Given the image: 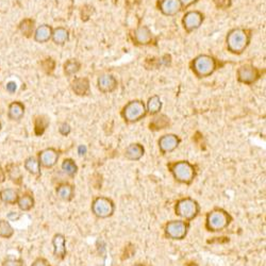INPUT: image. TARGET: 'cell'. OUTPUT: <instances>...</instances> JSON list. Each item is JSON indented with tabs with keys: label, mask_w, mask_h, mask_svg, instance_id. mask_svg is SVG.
Segmentation results:
<instances>
[{
	"label": "cell",
	"mask_w": 266,
	"mask_h": 266,
	"mask_svg": "<svg viewBox=\"0 0 266 266\" xmlns=\"http://www.w3.org/2000/svg\"><path fill=\"white\" fill-rule=\"evenodd\" d=\"M251 31L245 28H233L227 33V50L232 55L240 56L245 51L251 41Z\"/></svg>",
	"instance_id": "obj_1"
},
{
	"label": "cell",
	"mask_w": 266,
	"mask_h": 266,
	"mask_svg": "<svg viewBox=\"0 0 266 266\" xmlns=\"http://www.w3.org/2000/svg\"><path fill=\"white\" fill-rule=\"evenodd\" d=\"M191 69L199 78H208L217 69V60L210 55H198L191 62Z\"/></svg>",
	"instance_id": "obj_2"
},
{
	"label": "cell",
	"mask_w": 266,
	"mask_h": 266,
	"mask_svg": "<svg viewBox=\"0 0 266 266\" xmlns=\"http://www.w3.org/2000/svg\"><path fill=\"white\" fill-rule=\"evenodd\" d=\"M232 221L230 214L223 209H214L206 214L205 228L211 232H219L225 230Z\"/></svg>",
	"instance_id": "obj_3"
},
{
	"label": "cell",
	"mask_w": 266,
	"mask_h": 266,
	"mask_svg": "<svg viewBox=\"0 0 266 266\" xmlns=\"http://www.w3.org/2000/svg\"><path fill=\"white\" fill-rule=\"evenodd\" d=\"M169 169L176 181L183 184H191L196 177V168L188 161H179L169 165Z\"/></svg>",
	"instance_id": "obj_4"
},
{
	"label": "cell",
	"mask_w": 266,
	"mask_h": 266,
	"mask_svg": "<svg viewBox=\"0 0 266 266\" xmlns=\"http://www.w3.org/2000/svg\"><path fill=\"white\" fill-rule=\"evenodd\" d=\"M147 115L145 102L142 100H131L126 105L122 111V116L126 123L133 124L139 122Z\"/></svg>",
	"instance_id": "obj_5"
},
{
	"label": "cell",
	"mask_w": 266,
	"mask_h": 266,
	"mask_svg": "<svg viewBox=\"0 0 266 266\" xmlns=\"http://www.w3.org/2000/svg\"><path fill=\"white\" fill-rule=\"evenodd\" d=\"M175 212L178 216L190 221L198 216L199 212H200V205L193 198H182L177 201Z\"/></svg>",
	"instance_id": "obj_6"
},
{
	"label": "cell",
	"mask_w": 266,
	"mask_h": 266,
	"mask_svg": "<svg viewBox=\"0 0 266 266\" xmlns=\"http://www.w3.org/2000/svg\"><path fill=\"white\" fill-rule=\"evenodd\" d=\"M114 211L115 204L108 197H97L92 202V212L98 218H108L112 216Z\"/></svg>",
	"instance_id": "obj_7"
},
{
	"label": "cell",
	"mask_w": 266,
	"mask_h": 266,
	"mask_svg": "<svg viewBox=\"0 0 266 266\" xmlns=\"http://www.w3.org/2000/svg\"><path fill=\"white\" fill-rule=\"evenodd\" d=\"M190 229V224L184 220H172L168 221L165 226V235L166 238L181 241L186 239Z\"/></svg>",
	"instance_id": "obj_8"
},
{
	"label": "cell",
	"mask_w": 266,
	"mask_h": 266,
	"mask_svg": "<svg viewBox=\"0 0 266 266\" xmlns=\"http://www.w3.org/2000/svg\"><path fill=\"white\" fill-rule=\"evenodd\" d=\"M236 78L241 83L253 85L261 78V70L251 64H244L236 70Z\"/></svg>",
	"instance_id": "obj_9"
},
{
	"label": "cell",
	"mask_w": 266,
	"mask_h": 266,
	"mask_svg": "<svg viewBox=\"0 0 266 266\" xmlns=\"http://www.w3.org/2000/svg\"><path fill=\"white\" fill-rule=\"evenodd\" d=\"M203 21L204 15L200 11L191 10L184 14L182 17V26L188 33H192L200 28Z\"/></svg>",
	"instance_id": "obj_10"
},
{
	"label": "cell",
	"mask_w": 266,
	"mask_h": 266,
	"mask_svg": "<svg viewBox=\"0 0 266 266\" xmlns=\"http://www.w3.org/2000/svg\"><path fill=\"white\" fill-rule=\"evenodd\" d=\"M132 41L137 46H147L150 45L153 40V34L149 27L139 26L131 34Z\"/></svg>",
	"instance_id": "obj_11"
},
{
	"label": "cell",
	"mask_w": 266,
	"mask_h": 266,
	"mask_svg": "<svg viewBox=\"0 0 266 266\" xmlns=\"http://www.w3.org/2000/svg\"><path fill=\"white\" fill-rule=\"evenodd\" d=\"M181 139L178 135L172 134V133L171 134H165L159 139V149L163 154L171 153L178 148Z\"/></svg>",
	"instance_id": "obj_12"
},
{
	"label": "cell",
	"mask_w": 266,
	"mask_h": 266,
	"mask_svg": "<svg viewBox=\"0 0 266 266\" xmlns=\"http://www.w3.org/2000/svg\"><path fill=\"white\" fill-rule=\"evenodd\" d=\"M157 6L165 16H176L182 11L179 0H158Z\"/></svg>",
	"instance_id": "obj_13"
},
{
	"label": "cell",
	"mask_w": 266,
	"mask_h": 266,
	"mask_svg": "<svg viewBox=\"0 0 266 266\" xmlns=\"http://www.w3.org/2000/svg\"><path fill=\"white\" fill-rule=\"evenodd\" d=\"M118 86L117 79L111 73H103L97 79L98 90L103 94L113 93Z\"/></svg>",
	"instance_id": "obj_14"
},
{
	"label": "cell",
	"mask_w": 266,
	"mask_h": 266,
	"mask_svg": "<svg viewBox=\"0 0 266 266\" xmlns=\"http://www.w3.org/2000/svg\"><path fill=\"white\" fill-rule=\"evenodd\" d=\"M60 153L55 148H46L39 153L40 164L46 168H51L57 165Z\"/></svg>",
	"instance_id": "obj_15"
},
{
	"label": "cell",
	"mask_w": 266,
	"mask_h": 266,
	"mask_svg": "<svg viewBox=\"0 0 266 266\" xmlns=\"http://www.w3.org/2000/svg\"><path fill=\"white\" fill-rule=\"evenodd\" d=\"M53 246H54V255L57 259H63L66 256V253H67V250H66V239L65 236L61 233H58L54 236L53 239Z\"/></svg>",
	"instance_id": "obj_16"
},
{
	"label": "cell",
	"mask_w": 266,
	"mask_h": 266,
	"mask_svg": "<svg viewBox=\"0 0 266 266\" xmlns=\"http://www.w3.org/2000/svg\"><path fill=\"white\" fill-rule=\"evenodd\" d=\"M145 154V149L143 145L138 143L130 144L125 150V157L129 161H138L143 158Z\"/></svg>",
	"instance_id": "obj_17"
},
{
	"label": "cell",
	"mask_w": 266,
	"mask_h": 266,
	"mask_svg": "<svg viewBox=\"0 0 266 266\" xmlns=\"http://www.w3.org/2000/svg\"><path fill=\"white\" fill-rule=\"evenodd\" d=\"M51 40L55 42L57 45L63 46L69 41V31L64 27H58L53 29V35Z\"/></svg>",
	"instance_id": "obj_18"
},
{
	"label": "cell",
	"mask_w": 266,
	"mask_h": 266,
	"mask_svg": "<svg viewBox=\"0 0 266 266\" xmlns=\"http://www.w3.org/2000/svg\"><path fill=\"white\" fill-rule=\"evenodd\" d=\"M72 91L79 96H85L90 94V82L87 78H75L71 83Z\"/></svg>",
	"instance_id": "obj_19"
},
{
	"label": "cell",
	"mask_w": 266,
	"mask_h": 266,
	"mask_svg": "<svg viewBox=\"0 0 266 266\" xmlns=\"http://www.w3.org/2000/svg\"><path fill=\"white\" fill-rule=\"evenodd\" d=\"M25 115V106L19 101H14L9 106L8 116L11 121H20Z\"/></svg>",
	"instance_id": "obj_20"
},
{
	"label": "cell",
	"mask_w": 266,
	"mask_h": 266,
	"mask_svg": "<svg viewBox=\"0 0 266 266\" xmlns=\"http://www.w3.org/2000/svg\"><path fill=\"white\" fill-rule=\"evenodd\" d=\"M57 195L64 201H70L75 196V189L69 183L60 184L57 188Z\"/></svg>",
	"instance_id": "obj_21"
},
{
	"label": "cell",
	"mask_w": 266,
	"mask_h": 266,
	"mask_svg": "<svg viewBox=\"0 0 266 266\" xmlns=\"http://www.w3.org/2000/svg\"><path fill=\"white\" fill-rule=\"evenodd\" d=\"M53 35V28L48 25H42L35 30L34 40L38 43H46L51 40Z\"/></svg>",
	"instance_id": "obj_22"
},
{
	"label": "cell",
	"mask_w": 266,
	"mask_h": 266,
	"mask_svg": "<svg viewBox=\"0 0 266 266\" xmlns=\"http://www.w3.org/2000/svg\"><path fill=\"white\" fill-rule=\"evenodd\" d=\"M162 106H163V103H162V100L158 95L151 96V97L148 99V101H147V103H146L147 114L157 115L158 113H160V111L162 110Z\"/></svg>",
	"instance_id": "obj_23"
},
{
	"label": "cell",
	"mask_w": 266,
	"mask_h": 266,
	"mask_svg": "<svg viewBox=\"0 0 266 266\" xmlns=\"http://www.w3.org/2000/svg\"><path fill=\"white\" fill-rule=\"evenodd\" d=\"M18 197V192L13 189H4L0 191V200L6 204H15Z\"/></svg>",
	"instance_id": "obj_24"
},
{
	"label": "cell",
	"mask_w": 266,
	"mask_h": 266,
	"mask_svg": "<svg viewBox=\"0 0 266 266\" xmlns=\"http://www.w3.org/2000/svg\"><path fill=\"white\" fill-rule=\"evenodd\" d=\"M81 68V63L76 59H69L64 63V73L66 76L71 77L79 72Z\"/></svg>",
	"instance_id": "obj_25"
},
{
	"label": "cell",
	"mask_w": 266,
	"mask_h": 266,
	"mask_svg": "<svg viewBox=\"0 0 266 266\" xmlns=\"http://www.w3.org/2000/svg\"><path fill=\"white\" fill-rule=\"evenodd\" d=\"M25 169L32 175L38 176L41 174V164L39 160L34 157H29L25 161Z\"/></svg>",
	"instance_id": "obj_26"
},
{
	"label": "cell",
	"mask_w": 266,
	"mask_h": 266,
	"mask_svg": "<svg viewBox=\"0 0 266 266\" xmlns=\"http://www.w3.org/2000/svg\"><path fill=\"white\" fill-rule=\"evenodd\" d=\"M16 203L21 211H29L34 206V199L32 196L25 194L23 196L18 197Z\"/></svg>",
	"instance_id": "obj_27"
},
{
	"label": "cell",
	"mask_w": 266,
	"mask_h": 266,
	"mask_svg": "<svg viewBox=\"0 0 266 266\" xmlns=\"http://www.w3.org/2000/svg\"><path fill=\"white\" fill-rule=\"evenodd\" d=\"M61 168L66 175L68 177H71V178L72 177H75L78 173V166L75 163V161L71 159H65L61 165Z\"/></svg>",
	"instance_id": "obj_28"
},
{
	"label": "cell",
	"mask_w": 266,
	"mask_h": 266,
	"mask_svg": "<svg viewBox=\"0 0 266 266\" xmlns=\"http://www.w3.org/2000/svg\"><path fill=\"white\" fill-rule=\"evenodd\" d=\"M14 234V229L9 221L4 219L0 220V238L10 239Z\"/></svg>",
	"instance_id": "obj_29"
},
{
	"label": "cell",
	"mask_w": 266,
	"mask_h": 266,
	"mask_svg": "<svg viewBox=\"0 0 266 266\" xmlns=\"http://www.w3.org/2000/svg\"><path fill=\"white\" fill-rule=\"evenodd\" d=\"M19 29L21 33H23L27 38H30L31 34L33 33L34 29V21L32 19H25L20 23Z\"/></svg>",
	"instance_id": "obj_30"
},
{
	"label": "cell",
	"mask_w": 266,
	"mask_h": 266,
	"mask_svg": "<svg viewBox=\"0 0 266 266\" xmlns=\"http://www.w3.org/2000/svg\"><path fill=\"white\" fill-rule=\"evenodd\" d=\"M2 266H24V261L19 260V259H5L2 262Z\"/></svg>",
	"instance_id": "obj_31"
},
{
	"label": "cell",
	"mask_w": 266,
	"mask_h": 266,
	"mask_svg": "<svg viewBox=\"0 0 266 266\" xmlns=\"http://www.w3.org/2000/svg\"><path fill=\"white\" fill-rule=\"evenodd\" d=\"M214 3L218 9H228L231 5V0H214Z\"/></svg>",
	"instance_id": "obj_32"
},
{
	"label": "cell",
	"mask_w": 266,
	"mask_h": 266,
	"mask_svg": "<svg viewBox=\"0 0 266 266\" xmlns=\"http://www.w3.org/2000/svg\"><path fill=\"white\" fill-rule=\"evenodd\" d=\"M70 131H71V128H70V126L67 123H63L60 126V128H59V132H60L61 134L64 135V136H67L70 133Z\"/></svg>",
	"instance_id": "obj_33"
},
{
	"label": "cell",
	"mask_w": 266,
	"mask_h": 266,
	"mask_svg": "<svg viewBox=\"0 0 266 266\" xmlns=\"http://www.w3.org/2000/svg\"><path fill=\"white\" fill-rule=\"evenodd\" d=\"M31 266H51V265L49 264V262L46 260V259L39 258L32 263Z\"/></svg>",
	"instance_id": "obj_34"
},
{
	"label": "cell",
	"mask_w": 266,
	"mask_h": 266,
	"mask_svg": "<svg viewBox=\"0 0 266 266\" xmlns=\"http://www.w3.org/2000/svg\"><path fill=\"white\" fill-rule=\"evenodd\" d=\"M198 0H179V2L182 6V9H188L189 6L193 5L194 3H196Z\"/></svg>",
	"instance_id": "obj_35"
},
{
	"label": "cell",
	"mask_w": 266,
	"mask_h": 266,
	"mask_svg": "<svg viewBox=\"0 0 266 266\" xmlns=\"http://www.w3.org/2000/svg\"><path fill=\"white\" fill-rule=\"evenodd\" d=\"M16 88L17 86L15 82H9L8 84H6V91H8L9 93H15Z\"/></svg>",
	"instance_id": "obj_36"
},
{
	"label": "cell",
	"mask_w": 266,
	"mask_h": 266,
	"mask_svg": "<svg viewBox=\"0 0 266 266\" xmlns=\"http://www.w3.org/2000/svg\"><path fill=\"white\" fill-rule=\"evenodd\" d=\"M86 151H87V148H86L85 145H80L78 147V153L80 154V156H85Z\"/></svg>",
	"instance_id": "obj_37"
},
{
	"label": "cell",
	"mask_w": 266,
	"mask_h": 266,
	"mask_svg": "<svg viewBox=\"0 0 266 266\" xmlns=\"http://www.w3.org/2000/svg\"><path fill=\"white\" fill-rule=\"evenodd\" d=\"M132 266H145L143 264H134V265H132Z\"/></svg>",
	"instance_id": "obj_38"
},
{
	"label": "cell",
	"mask_w": 266,
	"mask_h": 266,
	"mask_svg": "<svg viewBox=\"0 0 266 266\" xmlns=\"http://www.w3.org/2000/svg\"><path fill=\"white\" fill-rule=\"evenodd\" d=\"M0 129H1V124H0Z\"/></svg>",
	"instance_id": "obj_39"
}]
</instances>
